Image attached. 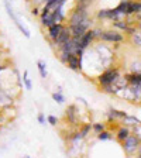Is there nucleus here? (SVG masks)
I'll return each instance as SVG.
<instances>
[{
  "label": "nucleus",
  "mask_w": 141,
  "mask_h": 158,
  "mask_svg": "<svg viewBox=\"0 0 141 158\" xmlns=\"http://www.w3.org/2000/svg\"><path fill=\"white\" fill-rule=\"evenodd\" d=\"M122 143H123V148H124L126 154L133 155L135 154V151H140V138L137 135L128 134V137L126 140H123Z\"/></svg>",
  "instance_id": "obj_1"
},
{
  "label": "nucleus",
  "mask_w": 141,
  "mask_h": 158,
  "mask_svg": "<svg viewBox=\"0 0 141 158\" xmlns=\"http://www.w3.org/2000/svg\"><path fill=\"white\" fill-rule=\"evenodd\" d=\"M99 38L102 40V41H107V43H123L124 41V37H123L122 33H118L116 30H105L100 33Z\"/></svg>",
  "instance_id": "obj_2"
},
{
  "label": "nucleus",
  "mask_w": 141,
  "mask_h": 158,
  "mask_svg": "<svg viewBox=\"0 0 141 158\" xmlns=\"http://www.w3.org/2000/svg\"><path fill=\"white\" fill-rule=\"evenodd\" d=\"M118 71L117 69H107V71H105V72L102 73V75L99 76V83L102 86H106V85H112V83H114L116 81H117L118 78Z\"/></svg>",
  "instance_id": "obj_3"
},
{
  "label": "nucleus",
  "mask_w": 141,
  "mask_h": 158,
  "mask_svg": "<svg viewBox=\"0 0 141 158\" xmlns=\"http://www.w3.org/2000/svg\"><path fill=\"white\" fill-rule=\"evenodd\" d=\"M89 24H90V20L89 17H86L85 20H82L79 24H73V26H69V31H71V35L72 37H81L86 30L89 28Z\"/></svg>",
  "instance_id": "obj_4"
},
{
  "label": "nucleus",
  "mask_w": 141,
  "mask_h": 158,
  "mask_svg": "<svg viewBox=\"0 0 141 158\" xmlns=\"http://www.w3.org/2000/svg\"><path fill=\"white\" fill-rule=\"evenodd\" d=\"M6 9H7V14H9L10 17H11V20L14 21V24H16L17 27H19V30L21 31V33L24 34V37H27V38H30L31 37V34H30V31H28V28H27L24 24H21V21H20V19L16 16V13L13 11V9H11V6H10L9 3H6Z\"/></svg>",
  "instance_id": "obj_5"
},
{
  "label": "nucleus",
  "mask_w": 141,
  "mask_h": 158,
  "mask_svg": "<svg viewBox=\"0 0 141 158\" xmlns=\"http://www.w3.org/2000/svg\"><path fill=\"white\" fill-rule=\"evenodd\" d=\"M93 38H95V35H93V30H86L85 33L79 37V48L86 49L89 45H90V43L93 41Z\"/></svg>",
  "instance_id": "obj_6"
},
{
  "label": "nucleus",
  "mask_w": 141,
  "mask_h": 158,
  "mask_svg": "<svg viewBox=\"0 0 141 158\" xmlns=\"http://www.w3.org/2000/svg\"><path fill=\"white\" fill-rule=\"evenodd\" d=\"M69 38H71V31H69L68 27H64V28L61 30V33H59L58 35L55 37V40H54V44H55V45L59 48V47L64 45V44H65Z\"/></svg>",
  "instance_id": "obj_7"
},
{
  "label": "nucleus",
  "mask_w": 141,
  "mask_h": 158,
  "mask_svg": "<svg viewBox=\"0 0 141 158\" xmlns=\"http://www.w3.org/2000/svg\"><path fill=\"white\" fill-rule=\"evenodd\" d=\"M97 17L100 20H118L120 14L116 11V9H105V10H99Z\"/></svg>",
  "instance_id": "obj_8"
},
{
  "label": "nucleus",
  "mask_w": 141,
  "mask_h": 158,
  "mask_svg": "<svg viewBox=\"0 0 141 158\" xmlns=\"http://www.w3.org/2000/svg\"><path fill=\"white\" fill-rule=\"evenodd\" d=\"M66 65L69 66L73 71H79L82 68V61H81V56H78L76 54H69L68 59H66Z\"/></svg>",
  "instance_id": "obj_9"
},
{
  "label": "nucleus",
  "mask_w": 141,
  "mask_h": 158,
  "mask_svg": "<svg viewBox=\"0 0 141 158\" xmlns=\"http://www.w3.org/2000/svg\"><path fill=\"white\" fill-rule=\"evenodd\" d=\"M141 4L140 0H128L127 9H126V16H131V14H140Z\"/></svg>",
  "instance_id": "obj_10"
},
{
  "label": "nucleus",
  "mask_w": 141,
  "mask_h": 158,
  "mask_svg": "<svg viewBox=\"0 0 141 158\" xmlns=\"http://www.w3.org/2000/svg\"><path fill=\"white\" fill-rule=\"evenodd\" d=\"M62 28H64V24L62 23H54V24H51V26L48 27V37L54 41V40H55V37L61 33V30H62Z\"/></svg>",
  "instance_id": "obj_11"
},
{
  "label": "nucleus",
  "mask_w": 141,
  "mask_h": 158,
  "mask_svg": "<svg viewBox=\"0 0 141 158\" xmlns=\"http://www.w3.org/2000/svg\"><path fill=\"white\" fill-rule=\"evenodd\" d=\"M75 110H76L75 105L68 106V109H66V117H68V120L72 124H78V117H76V113L78 112H75Z\"/></svg>",
  "instance_id": "obj_12"
},
{
  "label": "nucleus",
  "mask_w": 141,
  "mask_h": 158,
  "mask_svg": "<svg viewBox=\"0 0 141 158\" xmlns=\"http://www.w3.org/2000/svg\"><path fill=\"white\" fill-rule=\"evenodd\" d=\"M11 102H13V99L10 98L4 90L0 89V107H7V106L11 105Z\"/></svg>",
  "instance_id": "obj_13"
},
{
  "label": "nucleus",
  "mask_w": 141,
  "mask_h": 158,
  "mask_svg": "<svg viewBox=\"0 0 141 158\" xmlns=\"http://www.w3.org/2000/svg\"><path fill=\"white\" fill-rule=\"evenodd\" d=\"M41 24H43L44 27H49L51 24H54L52 13H51V11H47V13H41Z\"/></svg>",
  "instance_id": "obj_14"
},
{
  "label": "nucleus",
  "mask_w": 141,
  "mask_h": 158,
  "mask_svg": "<svg viewBox=\"0 0 141 158\" xmlns=\"http://www.w3.org/2000/svg\"><path fill=\"white\" fill-rule=\"evenodd\" d=\"M126 81L131 85H141V76L140 72H133L131 75H126Z\"/></svg>",
  "instance_id": "obj_15"
},
{
  "label": "nucleus",
  "mask_w": 141,
  "mask_h": 158,
  "mask_svg": "<svg viewBox=\"0 0 141 158\" xmlns=\"http://www.w3.org/2000/svg\"><path fill=\"white\" fill-rule=\"evenodd\" d=\"M128 134H130V128L128 127H120L117 131V140L118 141H123V140H126V138L128 137Z\"/></svg>",
  "instance_id": "obj_16"
},
{
  "label": "nucleus",
  "mask_w": 141,
  "mask_h": 158,
  "mask_svg": "<svg viewBox=\"0 0 141 158\" xmlns=\"http://www.w3.org/2000/svg\"><path fill=\"white\" fill-rule=\"evenodd\" d=\"M37 68H38V72H39V75H41V78L45 79L47 75H48V73H47L45 62H44V61H41V59H39V61H37Z\"/></svg>",
  "instance_id": "obj_17"
},
{
  "label": "nucleus",
  "mask_w": 141,
  "mask_h": 158,
  "mask_svg": "<svg viewBox=\"0 0 141 158\" xmlns=\"http://www.w3.org/2000/svg\"><path fill=\"white\" fill-rule=\"evenodd\" d=\"M123 122H124V124H128V126H135L140 123V120H138L137 117H134V116H128L126 114L124 117H123Z\"/></svg>",
  "instance_id": "obj_18"
},
{
  "label": "nucleus",
  "mask_w": 141,
  "mask_h": 158,
  "mask_svg": "<svg viewBox=\"0 0 141 158\" xmlns=\"http://www.w3.org/2000/svg\"><path fill=\"white\" fill-rule=\"evenodd\" d=\"M127 2L128 0H123V2H120V4H118L117 7H116V11H117L120 16H126V9H127Z\"/></svg>",
  "instance_id": "obj_19"
},
{
  "label": "nucleus",
  "mask_w": 141,
  "mask_h": 158,
  "mask_svg": "<svg viewBox=\"0 0 141 158\" xmlns=\"http://www.w3.org/2000/svg\"><path fill=\"white\" fill-rule=\"evenodd\" d=\"M127 114V113L124 112H120V110H110V113H109V118L112 120V118H123L124 116Z\"/></svg>",
  "instance_id": "obj_20"
},
{
  "label": "nucleus",
  "mask_w": 141,
  "mask_h": 158,
  "mask_svg": "<svg viewBox=\"0 0 141 158\" xmlns=\"http://www.w3.org/2000/svg\"><path fill=\"white\" fill-rule=\"evenodd\" d=\"M23 82H24V86H26L27 90H31V89H33V83L30 81L28 72H27V71H24V73H23Z\"/></svg>",
  "instance_id": "obj_21"
},
{
  "label": "nucleus",
  "mask_w": 141,
  "mask_h": 158,
  "mask_svg": "<svg viewBox=\"0 0 141 158\" xmlns=\"http://www.w3.org/2000/svg\"><path fill=\"white\" fill-rule=\"evenodd\" d=\"M133 35V44H134L137 48H140V45H141V34H140V31H135V33H133L131 34Z\"/></svg>",
  "instance_id": "obj_22"
},
{
  "label": "nucleus",
  "mask_w": 141,
  "mask_h": 158,
  "mask_svg": "<svg viewBox=\"0 0 141 158\" xmlns=\"http://www.w3.org/2000/svg\"><path fill=\"white\" fill-rule=\"evenodd\" d=\"M52 99L55 100L56 103H64V102H65V96L62 95V92H61V89H59L58 92L52 93Z\"/></svg>",
  "instance_id": "obj_23"
},
{
  "label": "nucleus",
  "mask_w": 141,
  "mask_h": 158,
  "mask_svg": "<svg viewBox=\"0 0 141 158\" xmlns=\"http://www.w3.org/2000/svg\"><path fill=\"white\" fill-rule=\"evenodd\" d=\"M113 26L116 27V28H120L123 30V31H126V28L128 27V23L127 21H122V20H114V24Z\"/></svg>",
  "instance_id": "obj_24"
},
{
  "label": "nucleus",
  "mask_w": 141,
  "mask_h": 158,
  "mask_svg": "<svg viewBox=\"0 0 141 158\" xmlns=\"http://www.w3.org/2000/svg\"><path fill=\"white\" fill-rule=\"evenodd\" d=\"M97 138H99V140H102V141H103V140H109V138H110V133L102 130L100 133H97Z\"/></svg>",
  "instance_id": "obj_25"
},
{
  "label": "nucleus",
  "mask_w": 141,
  "mask_h": 158,
  "mask_svg": "<svg viewBox=\"0 0 141 158\" xmlns=\"http://www.w3.org/2000/svg\"><path fill=\"white\" fill-rule=\"evenodd\" d=\"M90 128H92V127H90V124H85V126H83V127H82V130L79 131V134L82 135V138L88 135V133L90 131Z\"/></svg>",
  "instance_id": "obj_26"
},
{
  "label": "nucleus",
  "mask_w": 141,
  "mask_h": 158,
  "mask_svg": "<svg viewBox=\"0 0 141 158\" xmlns=\"http://www.w3.org/2000/svg\"><path fill=\"white\" fill-rule=\"evenodd\" d=\"M47 122H48L51 126H56L58 124V118H56L55 116H48V117H47Z\"/></svg>",
  "instance_id": "obj_27"
},
{
  "label": "nucleus",
  "mask_w": 141,
  "mask_h": 158,
  "mask_svg": "<svg viewBox=\"0 0 141 158\" xmlns=\"http://www.w3.org/2000/svg\"><path fill=\"white\" fill-rule=\"evenodd\" d=\"M93 130H95L96 134H97V133H100L102 130H105V126H103L102 123H96V124H93Z\"/></svg>",
  "instance_id": "obj_28"
},
{
  "label": "nucleus",
  "mask_w": 141,
  "mask_h": 158,
  "mask_svg": "<svg viewBox=\"0 0 141 158\" xmlns=\"http://www.w3.org/2000/svg\"><path fill=\"white\" fill-rule=\"evenodd\" d=\"M134 135H137L138 138L141 137V128H140V123L134 126Z\"/></svg>",
  "instance_id": "obj_29"
},
{
  "label": "nucleus",
  "mask_w": 141,
  "mask_h": 158,
  "mask_svg": "<svg viewBox=\"0 0 141 158\" xmlns=\"http://www.w3.org/2000/svg\"><path fill=\"white\" fill-rule=\"evenodd\" d=\"M37 120H38L39 124H45V116H44L43 113H39V114L37 116Z\"/></svg>",
  "instance_id": "obj_30"
},
{
  "label": "nucleus",
  "mask_w": 141,
  "mask_h": 158,
  "mask_svg": "<svg viewBox=\"0 0 141 158\" xmlns=\"http://www.w3.org/2000/svg\"><path fill=\"white\" fill-rule=\"evenodd\" d=\"M45 0H31V3L34 4V6H38V4H41V3H44Z\"/></svg>",
  "instance_id": "obj_31"
},
{
  "label": "nucleus",
  "mask_w": 141,
  "mask_h": 158,
  "mask_svg": "<svg viewBox=\"0 0 141 158\" xmlns=\"http://www.w3.org/2000/svg\"><path fill=\"white\" fill-rule=\"evenodd\" d=\"M38 10H39V9H38L37 6H35V7H33V10H31V13H33V16H37V14H38Z\"/></svg>",
  "instance_id": "obj_32"
}]
</instances>
